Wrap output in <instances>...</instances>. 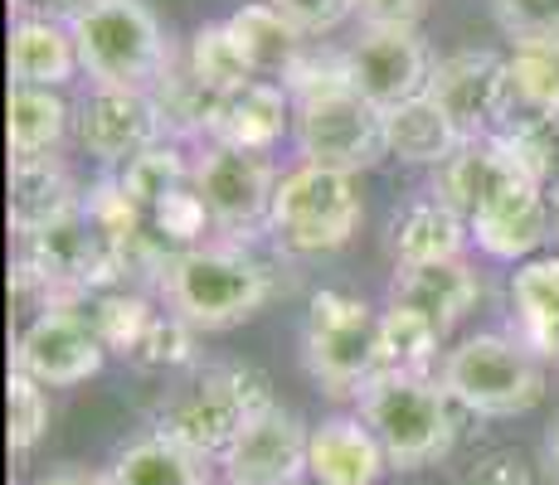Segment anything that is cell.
Wrapping results in <instances>:
<instances>
[{
	"label": "cell",
	"instance_id": "obj_1",
	"mask_svg": "<svg viewBox=\"0 0 559 485\" xmlns=\"http://www.w3.org/2000/svg\"><path fill=\"white\" fill-rule=\"evenodd\" d=\"M293 93V142L302 160L326 170H374L390 156V136H384V112L365 97L346 73V53L341 59H307L283 83Z\"/></svg>",
	"mask_w": 559,
	"mask_h": 485
},
{
	"label": "cell",
	"instance_id": "obj_2",
	"mask_svg": "<svg viewBox=\"0 0 559 485\" xmlns=\"http://www.w3.org/2000/svg\"><path fill=\"white\" fill-rule=\"evenodd\" d=\"M166 311H176L180 320H190L195 330H234L243 320H253L267 301L283 291L277 267L249 253L243 243H195L186 253H176L166 263V272L156 277Z\"/></svg>",
	"mask_w": 559,
	"mask_h": 485
},
{
	"label": "cell",
	"instance_id": "obj_3",
	"mask_svg": "<svg viewBox=\"0 0 559 485\" xmlns=\"http://www.w3.org/2000/svg\"><path fill=\"white\" fill-rule=\"evenodd\" d=\"M356 413L380 437L390 471L438 466L457 441V403L428 374H374L360 388Z\"/></svg>",
	"mask_w": 559,
	"mask_h": 485
},
{
	"label": "cell",
	"instance_id": "obj_4",
	"mask_svg": "<svg viewBox=\"0 0 559 485\" xmlns=\"http://www.w3.org/2000/svg\"><path fill=\"white\" fill-rule=\"evenodd\" d=\"M267 374L253 364H210L195 369L180 388H170L166 403L156 408V433L180 441L186 451H195L204 461H219L229 451V441L249 427L273 393H267Z\"/></svg>",
	"mask_w": 559,
	"mask_h": 485
},
{
	"label": "cell",
	"instance_id": "obj_5",
	"mask_svg": "<svg viewBox=\"0 0 559 485\" xmlns=\"http://www.w3.org/2000/svg\"><path fill=\"white\" fill-rule=\"evenodd\" d=\"M69 29L73 45H79L83 78L93 88L152 93L160 73L170 69V59H176L166 29H160L156 10L146 0H93Z\"/></svg>",
	"mask_w": 559,
	"mask_h": 485
},
{
	"label": "cell",
	"instance_id": "obj_6",
	"mask_svg": "<svg viewBox=\"0 0 559 485\" xmlns=\"http://www.w3.org/2000/svg\"><path fill=\"white\" fill-rule=\"evenodd\" d=\"M545 364L550 360H540L521 336L481 330L443 354L438 384L472 417H521L545 398V384H550Z\"/></svg>",
	"mask_w": 559,
	"mask_h": 485
},
{
	"label": "cell",
	"instance_id": "obj_7",
	"mask_svg": "<svg viewBox=\"0 0 559 485\" xmlns=\"http://www.w3.org/2000/svg\"><path fill=\"white\" fill-rule=\"evenodd\" d=\"M360 219H365V204H360L356 175L302 160L297 170H287L277 180L267 233H273V243L283 253L317 257V253H341L360 233Z\"/></svg>",
	"mask_w": 559,
	"mask_h": 485
},
{
	"label": "cell",
	"instance_id": "obj_8",
	"mask_svg": "<svg viewBox=\"0 0 559 485\" xmlns=\"http://www.w3.org/2000/svg\"><path fill=\"white\" fill-rule=\"evenodd\" d=\"M302 369L326 398H360L380 374V316L350 291H317L302 326Z\"/></svg>",
	"mask_w": 559,
	"mask_h": 485
},
{
	"label": "cell",
	"instance_id": "obj_9",
	"mask_svg": "<svg viewBox=\"0 0 559 485\" xmlns=\"http://www.w3.org/2000/svg\"><path fill=\"white\" fill-rule=\"evenodd\" d=\"M190 180H195V194L204 199V209H210V223L229 243L267 233L273 194H277V180H283L273 170V160H267V150L204 142Z\"/></svg>",
	"mask_w": 559,
	"mask_h": 485
},
{
	"label": "cell",
	"instance_id": "obj_10",
	"mask_svg": "<svg viewBox=\"0 0 559 485\" xmlns=\"http://www.w3.org/2000/svg\"><path fill=\"white\" fill-rule=\"evenodd\" d=\"M428 97L453 117L462 142L497 136L511 122V63L491 49H462L433 63Z\"/></svg>",
	"mask_w": 559,
	"mask_h": 485
},
{
	"label": "cell",
	"instance_id": "obj_11",
	"mask_svg": "<svg viewBox=\"0 0 559 485\" xmlns=\"http://www.w3.org/2000/svg\"><path fill=\"white\" fill-rule=\"evenodd\" d=\"M107 344L98 340L93 320L83 316V306H49L35 311L29 326L15 340V364L10 369L29 374L45 388H73L88 384L103 369Z\"/></svg>",
	"mask_w": 559,
	"mask_h": 485
},
{
	"label": "cell",
	"instance_id": "obj_12",
	"mask_svg": "<svg viewBox=\"0 0 559 485\" xmlns=\"http://www.w3.org/2000/svg\"><path fill=\"white\" fill-rule=\"evenodd\" d=\"M73 132H79V146L88 150L93 160H103V166H127L132 156L166 142L170 126H166V112H160L156 93L93 88L79 102Z\"/></svg>",
	"mask_w": 559,
	"mask_h": 485
},
{
	"label": "cell",
	"instance_id": "obj_13",
	"mask_svg": "<svg viewBox=\"0 0 559 485\" xmlns=\"http://www.w3.org/2000/svg\"><path fill=\"white\" fill-rule=\"evenodd\" d=\"M346 73L380 112H390L408 97L428 93L433 59L414 25H365V35L346 49Z\"/></svg>",
	"mask_w": 559,
	"mask_h": 485
},
{
	"label": "cell",
	"instance_id": "obj_14",
	"mask_svg": "<svg viewBox=\"0 0 559 485\" xmlns=\"http://www.w3.org/2000/svg\"><path fill=\"white\" fill-rule=\"evenodd\" d=\"M307 451H311V427L293 408L267 403L229 441L219 466L229 485H297L307 481Z\"/></svg>",
	"mask_w": 559,
	"mask_h": 485
},
{
	"label": "cell",
	"instance_id": "obj_15",
	"mask_svg": "<svg viewBox=\"0 0 559 485\" xmlns=\"http://www.w3.org/2000/svg\"><path fill=\"white\" fill-rule=\"evenodd\" d=\"M467 229H472V243L487 257H497V263H525V257H535L545 247V239H550L555 204H550V194L525 175V180H515L507 194H497L481 214H472Z\"/></svg>",
	"mask_w": 559,
	"mask_h": 485
},
{
	"label": "cell",
	"instance_id": "obj_16",
	"mask_svg": "<svg viewBox=\"0 0 559 485\" xmlns=\"http://www.w3.org/2000/svg\"><path fill=\"white\" fill-rule=\"evenodd\" d=\"M293 93L273 78H249L239 88L219 93L210 107L200 142L219 146H243V150H273L293 126Z\"/></svg>",
	"mask_w": 559,
	"mask_h": 485
},
{
	"label": "cell",
	"instance_id": "obj_17",
	"mask_svg": "<svg viewBox=\"0 0 559 485\" xmlns=\"http://www.w3.org/2000/svg\"><path fill=\"white\" fill-rule=\"evenodd\" d=\"M390 471L380 437L370 433L360 413L326 417L311 427V451H307V481L311 485H380Z\"/></svg>",
	"mask_w": 559,
	"mask_h": 485
},
{
	"label": "cell",
	"instance_id": "obj_18",
	"mask_svg": "<svg viewBox=\"0 0 559 485\" xmlns=\"http://www.w3.org/2000/svg\"><path fill=\"white\" fill-rule=\"evenodd\" d=\"M73 209H83V190L73 170L59 160V150L10 156V229H15V239L69 219Z\"/></svg>",
	"mask_w": 559,
	"mask_h": 485
},
{
	"label": "cell",
	"instance_id": "obj_19",
	"mask_svg": "<svg viewBox=\"0 0 559 485\" xmlns=\"http://www.w3.org/2000/svg\"><path fill=\"white\" fill-rule=\"evenodd\" d=\"M390 301L428 316L448 336L481 301V277L472 272L467 257H448V263H424V267H394Z\"/></svg>",
	"mask_w": 559,
	"mask_h": 485
},
{
	"label": "cell",
	"instance_id": "obj_20",
	"mask_svg": "<svg viewBox=\"0 0 559 485\" xmlns=\"http://www.w3.org/2000/svg\"><path fill=\"white\" fill-rule=\"evenodd\" d=\"M472 243L467 219L443 199V194H424L408 199L390 219V257L394 267H424V263H448L462 257Z\"/></svg>",
	"mask_w": 559,
	"mask_h": 485
},
{
	"label": "cell",
	"instance_id": "obj_21",
	"mask_svg": "<svg viewBox=\"0 0 559 485\" xmlns=\"http://www.w3.org/2000/svg\"><path fill=\"white\" fill-rule=\"evenodd\" d=\"M515 180H525V170L515 166V156L501 146V136H481V142H467L453 160L438 166L433 194H443L462 219H472V214H481L497 194H507Z\"/></svg>",
	"mask_w": 559,
	"mask_h": 485
},
{
	"label": "cell",
	"instance_id": "obj_22",
	"mask_svg": "<svg viewBox=\"0 0 559 485\" xmlns=\"http://www.w3.org/2000/svg\"><path fill=\"white\" fill-rule=\"evenodd\" d=\"M83 73L73 29L59 20L15 15L10 25V83H29V88H63Z\"/></svg>",
	"mask_w": 559,
	"mask_h": 485
},
{
	"label": "cell",
	"instance_id": "obj_23",
	"mask_svg": "<svg viewBox=\"0 0 559 485\" xmlns=\"http://www.w3.org/2000/svg\"><path fill=\"white\" fill-rule=\"evenodd\" d=\"M224 25L234 29V39H239L243 59H249V69L258 78L287 83L297 63L307 59V35L273 5V0H253V5L234 10Z\"/></svg>",
	"mask_w": 559,
	"mask_h": 485
},
{
	"label": "cell",
	"instance_id": "obj_24",
	"mask_svg": "<svg viewBox=\"0 0 559 485\" xmlns=\"http://www.w3.org/2000/svg\"><path fill=\"white\" fill-rule=\"evenodd\" d=\"M511 316L515 336L540 360L559 364V257H525L511 277Z\"/></svg>",
	"mask_w": 559,
	"mask_h": 485
},
{
	"label": "cell",
	"instance_id": "obj_25",
	"mask_svg": "<svg viewBox=\"0 0 559 485\" xmlns=\"http://www.w3.org/2000/svg\"><path fill=\"white\" fill-rule=\"evenodd\" d=\"M384 136H390V156L408 160V166H443L453 160L462 146V132L453 126V117L433 102V97H408V102L384 112Z\"/></svg>",
	"mask_w": 559,
	"mask_h": 485
},
{
	"label": "cell",
	"instance_id": "obj_26",
	"mask_svg": "<svg viewBox=\"0 0 559 485\" xmlns=\"http://www.w3.org/2000/svg\"><path fill=\"white\" fill-rule=\"evenodd\" d=\"M69 122H73V112L59 97V88L10 83V107H5L10 156H49V150H59Z\"/></svg>",
	"mask_w": 559,
	"mask_h": 485
},
{
	"label": "cell",
	"instance_id": "obj_27",
	"mask_svg": "<svg viewBox=\"0 0 559 485\" xmlns=\"http://www.w3.org/2000/svg\"><path fill=\"white\" fill-rule=\"evenodd\" d=\"M107 481L112 485H210V471H204V457L152 433L117 451L112 466H107Z\"/></svg>",
	"mask_w": 559,
	"mask_h": 485
},
{
	"label": "cell",
	"instance_id": "obj_28",
	"mask_svg": "<svg viewBox=\"0 0 559 485\" xmlns=\"http://www.w3.org/2000/svg\"><path fill=\"white\" fill-rule=\"evenodd\" d=\"M501 146L515 156V166L550 194L555 214H559V107L555 112H531V117H511L501 126Z\"/></svg>",
	"mask_w": 559,
	"mask_h": 485
},
{
	"label": "cell",
	"instance_id": "obj_29",
	"mask_svg": "<svg viewBox=\"0 0 559 485\" xmlns=\"http://www.w3.org/2000/svg\"><path fill=\"white\" fill-rule=\"evenodd\" d=\"M443 340L448 336L428 316L390 301V311L380 316V374H428Z\"/></svg>",
	"mask_w": 559,
	"mask_h": 485
},
{
	"label": "cell",
	"instance_id": "obj_30",
	"mask_svg": "<svg viewBox=\"0 0 559 485\" xmlns=\"http://www.w3.org/2000/svg\"><path fill=\"white\" fill-rule=\"evenodd\" d=\"M190 170H195V160H186V150L176 142H160L152 150H142V156H132L127 166H117V185L127 190V199H132L136 209L152 214L176 190L190 185Z\"/></svg>",
	"mask_w": 559,
	"mask_h": 485
},
{
	"label": "cell",
	"instance_id": "obj_31",
	"mask_svg": "<svg viewBox=\"0 0 559 485\" xmlns=\"http://www.w3.org/2000/svg\"><path fill=\"white\" fill-rule=\"evenodd\" d=\"M83 316L93 320V330H98V340L107 344V354H132V344L146 336V326L156 320V306L142 296V291H132L127 282L117 287H103L93 291L88 301H83Z\"/></svg>",
	"mask_w": 559,
	"mask_h": 485
},
{
	"label": "cell",
	"instance_id": "obj_32",
	"mask_svg": "<svg viewBox=\"0 0 559 485\" xmlns=\"http://www.w3.org/2000/svg\"><path fill=\"white\" fill-rule=\"evenodd\" d=\"M186 63L210 93H229V88H239V83L258 78L229 25H200L195 39H190V49H186Z\"/></svg>",
	"mask_w": 559,
	"mask_h": 485
},
{
	"label": "cell",
	"instance_id": "obj_33",
	"mask_svg": "<svg viewBox=\"0 0 559 485\" xmlns=\"http://www.w3.org/2000/svg\"><path fill=\"white\" fill-rule=\"evenodd\" d=\"M195 336L200 330L190 320H180L176 311H156V320L146 326V336L132 344L127 364L142 374H170V369H186L195 364Z\"/></svg>",
	"mask_w": 559,
	"mask_h": 485
},
{
	"label": "cell",
	"instance_id": "obj_34",
	"mask_svg": "<svg viewBox=\"0 0 559 485\" xmlns=\"http://www.w3.org/2000/svg\"><path fill=\"white\" fill-rule=\"evenodd\" d=\"M491 15L515 49L559 53V0H491Z\"/></svg>",
	"mask_w": 559,
	"mask_h": 485
},
{
	"label": "cell",
	"instance_id": "obj_35",
	"mask_svg": "<svg viewBox=\"0 0 559 485\" xmlns=\"http://www.w3.org/2000/svg\"><path fill=\"white\" fill-rule=\"evenodd\" d=\"M511 63V117L531 112H555L559 107V53H535L515 49Z\"/></svg>",
	"mask_w": 559,
	"mask_h": 485
},
{
	"label": "cell",
	"instance_id": "obj_36",
	"mask_svg": "<svg viewBox=\"0 0 559 485\" xmlns=\"http://www.w3.org/2000/svg\"><path fill=\"white\" fill-rule=\"evenodd\" d=\"M49 388L29 374L10 369V451L15 457H29V451L45 441L49 433Z\"/></svg>",
	"mask_w": 559,
	"mask_h": 485
},
{
	"label": "cell",
	"instance_id": "obj_37",
	"mask_svg": "<svg viewBox=\"0 0 559 485\" xmlns=\"http://www.w3.org/2000/svg\"><path fill=\"white\" fill-rule=\"evenodd\" d=\"M307 39H321L331 29H341L350 15H356V0H273Z\"/></svg>",
	"mask_w": 559,
	"mask_h": 485
},
{
	"label": "cell",
	"instance_id": "obj_38",
	"mask_svg": "<svg viewBox=\"0 0 559 485\" xmlns=\"http://www.w3.org/2000/svg\"><path fill=\"white\" fill-rule=\"evenodd\" d=\"M457 485H540V476H535L531 461L515 457V451H491V457L472 461Z\"/></svg>",
	"mask_w": 559,
	"mask_h": 485
},
{
	"label": "cell",
	"instance_id": "obj_39",
	"mask_svg": "<svg viewBox=\"0 0 559 485\" xmlns=\"http://www.w3.org/2000/svg\"><path fill=\"white\" fill-rule=\"evenodd\" d=\"M365 25H418L428 0H356Z\"/></svg>",
	"mask_w": 559,
	"mask_h": 485
},
{
	"label": "cell",
	"instance_id": "obj_40",
	"mask_svg": "<svg viewBox=\"0 0 559 485\" xmlns=\"http://www.w3.org/2000/svg\"><path fill=\"white\" fill-rule=\"evenodd\" d=\"M93 0H10L15 15H39V20H59V25H73V20L88 10Z\"/></svg>",
	"mask_w": 559,
	"mask_h": 485
},
{
	"label": "cell",
	"instance_id": "obj_41",
	"mask_svg": "<svg viewBox=\"0 0 559 485\" xmlns=\"http://www.w3.org/2000/svg\"><path fill=\"white\" fill-rule=\"evenodd\" d=\"M35 485H112L107 481V471H79V466H63V471H49V476H39Z\"/></svg>",
	"mask_w": 559,
	"mask_h": 485
},
{
	"label": "cell",
	"instance_id": "obj_42",
	"mask_svg": "<svg viewBox=\"0 0 559 485\" xmlns=\"http://www.w3.org/2000/svg\"><path fill=\"white\" fill-rule=\"evenodd\" d=\"M545 461H550V471H555V481H559V417H555L550 437H545Z\"/></svg>",
	"mask_w": 559,
	"mask_h": 485
},
{
	"label": "cell",
	"instance_id": "obj_43",
	"mask_svg": "<svg viewBox=\"0 0 559 485\" xmlns=\"http://www.w3.org/2000/svg\"><path fill=\"white\" fill-rule=\"evenodd\" d=\"M297 485H311V481H297Z\"/></svg>",
	"mask_w": 559,
	"mask_h": 485
}]
</instances>
